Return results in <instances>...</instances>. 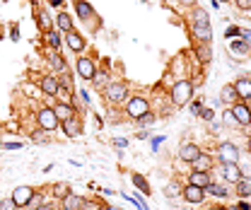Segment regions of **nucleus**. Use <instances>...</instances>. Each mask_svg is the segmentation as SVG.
<instances>
[{"label":"nucleus","instance_id":"f257e3e1","mask_svg":"<svg viewBox=\"0 0 251 210\" xmlns=\"http://www.w3.org/2000/svg\"><path fill=\"white\" fill-rule=\"evenodd\" d=\"M193 39H198V41H205V44H210L213 41V29H210V19H208V12L205 10H200V7H193Z\"/></svg>","mask_w":251,"mask_h":210},{"label":"nucleus","instance_id":"f03ea898","mask_svg":"<svg viewBox=\"0 0 251 210\" xmlns=\"http://www.w3.org/2000/svg\"><path fill=\"white\" fill-rule=\"evenodd\" d=\"M169 97H172V104L174 106H186L188 102L193 99V82L191 80H177L174 82V87H172V92H169Z\"/></svg>","mask_w":251,"mask_h":210},{"label":"nucleus","instance_id":"7ed1b4c3","mask_svg":"<svg viewBox=\"0 0 251 210\" xmlns=\"http://www.w3.org/2000/svg\"><path fill=\"white\" fill-rule=\"evenodd\" d=\"M102 92H104V99L109 104H126L128 102V85L126 82H109Z\"/></svg>","mask_w":251,"mask_h":210},{"label":"nucleus","instance_id":"20e7f679","mask_svg":"<svg viewBox=\"0 0 251 210\" xmlns=\"http://www.w3.org/2000/svg\"><path fill=\"white\" fill-rule=\"evenodd\" d=\"M124 106H126V114H128L130 119H135V121H138L143 114L150 111V102H147V97H140V94L128 97V102H126Z\"/></svg>","mask_w":251,"mask_h":210},{"label":"nucleus","instance_id":"39448f33","mask_svg":"<svg viewBox=\"0 0 251 210\" xmlns=\"http://www.w3.org/2000/svg\"><path fill=\"white\" fill-rule=\"evenodd\" d=\"M36 123H39V128H44V131H49V133H54V131L61 126V121H58L56 114H54V106H44V109H39V114H36Z\"/></svg>","mask_w":251,"mask_h":210},{"label":"nucleus","instance_id":"423d86ee","mask_svg":"<svg viewBox=\"0 0 251 210\" xmlns=\"http://www.w3.org/2000/svg\"><path fill=\"white\" fill-rule=\"evenodd\" d=\"M232 116H234V121H237V126L239 128H249V123H251V109H249V104L247 102H237V104H232Z\"/></svg>","mask_w":251,"mask_h":210},{"label":"nucleus","instance_id":"0eeeda50","mask_svg":"<svg viewBox=\"0 0 251 210\" xmlns=\"http://www.w3.org/2000/svg\"><path fill=\"white\" fill-rule=\"evenodd\" d=\"M217 159L222 164H230V162H239V147L234 142H220L217 145Z\"/></svg>","mask_w":251,"mask_h":210},{"label":"nucleus","instance_id":"6e6552de","mask_svg":"<svg viewBox=\"0 0 251 210\" xmlns=\"http://www.w3.org/2000/svg\"><path fill=\"white\" fill-rule=\"evenodd\" d=\"M75 68H77V75H80L82 80H87V82H90V80L94 77V72H97V66H94V61H92V58H87V56H80V58H77V66H75Z\"/></svg>","mask_w":251,"mask_h":210},{"label":"nucleus","instance_id":"1a4fd4ad","mask_svg":"<svg viewBox=\"0 0 251 210\" xmlns=\"http://www.w3.org/2000/svg\"><path fill=\"white\" fill-rule=\"evenodd\" d=\"M72 5H75V12H77V17L87 24V22H92V19H99L97 15H94V7L87 2V0H72Z\"/></svg>","mask_w":251,"mask_h":210},{"label":"nucleus","instance_id":"9d476101","mask_svg":"<svg viewBox=\"0 0 251 210\" xmlns=\"http://www.w3.org/2000/svg\"><path fill=\"white\" fill-rule=\"evenodd\" d=\"M65 41H68V49H70V51H75V53H82V51H85V46H87L85 36H82L80 32H75V29L65 32Z\"/></svg>","mask_w":251,"mask_h":210},{"label":"nucleus","instance_id":"9b49d317","mask_svg":"<svg viewBox=\"0 0 251 210\" xmlns=\"http://www.w3.org/2000/svg\"><path fill=\"white\" fill-rule=\"evenodd\" d=\"M39 89H41L46 97H56V92H58V77H56L54 72L44 75V77L39 80Z\"/></svg>","mask_w":251,"mask_h":210},{"label":"nucleus","instance_id":"f8f14e48","mask_svg":"<svg viewBox=\"0 0 251 210\" xmlns=\"http://www.w3.org/2000/svg\"><path fill=\"white\" fill-rule=\"evenodd\" d=\"M32 196H34V189H32V186H17V189L12 191V196H10V198L15 201V206H17V208H24V206L29 203V198H32Z\"/></svg>","mask_w":251,"mask_h":210},{"label":"nucleus","instance_id":"ddd939ff","mask_svg":"<svg viewBox=\"0 0 251 210\" xmlns=\"http://www.w3.org/2000/svg\"><path fill=\"white\" fill-rule=\"evenodd\" d=\"M222 176H225V181L237 184L239 179H244V172H242V167L237 162H230V164H222Z\"/></svg>","mask_w":251,"mask_h":210},{"label":"nucleus","instance_id":"4468645a","mask_svg":"<svg viewBox=\"0 0 251 210\" xmlns=\"http://www.w3.org/2000/svg\"><path fill=\"white\" fill-rule=\"evenodd\" d=\"M63 133L68 136V138H77V136H82V121H80V116L75 114L72 119H68V121H63Z\"/></svg>","mask_w":251,"mask_h":210},{"label":"nucleus","instance_id":"2eb2a0df","mask_svg":"<svg viewBox=\"0 0 251 210\" xmlns=\"http://www.w3.org/2000/svg\"><path fill=\"white\" fill-rule=\"evenodd\" d=\"M181 193H184V201H188V203H203V198H205V191L200 186H193V184H186Z\"/></svg>","mask_w":251,"mask_h":210},{"label":"nucleus","instance_id":"dca6fc26","mask_svg":"<svg viewBox=\"0 0 251 210\" xmlns=\"http://www.w3.org/2000/svg\"><path fill=\"white\" fill-rule=\"evenodd\" d=\"M200 152H203V150H200L196 142H181V147H179V157H181L184 162H188V164H191Z\"/></svg>","mask_w":251,"mask_h":210},{"label":"nucleus","instance_id":"f3484780","mask_svg":"<svg viewBox=\"0 0 251 210\" xmlns=\"http://www.w3.org/2000/svg\"><path fill=\"white\" fill-rule=\"evenodd\" d=\"M213 164H215L213 157L205 155V152H200V155L191 162V169H193V172H213Z\"/></svg>","mask_w":251,"mask_h":210},{"label":"nucleus","instance_id":"a211bd4d","mask_svg":"<svg viewBox=\"0 0 251 210\" xmlns=\"http://www.w3.org/2000/svg\"><path fill=\"white\" fill-rule=\"evenodd\" d=\"M54 114H56V119L58 121H68V119H72L77 111H75V106L72 104H65V102H58V104H54Z\"/></svg>","mask_w":251,"mask_h":210},{"label":"nucleus","instance_id":"6ab92c4d","mask_svg":"<svg viewBox=\"0 0 251 210\" xmlns=\"http://www.w3.org/2000/svg\"><path fill=\"white\" fill-rule=\"evenodd\" d=\"M82 203H85V198L77 196V193H72V191H70L65 198H61L63 210H82Z\"/></svg>","mask_w":251,"mask_h":210},{"label":"nucleus","instance_id":"aec40b11","mask_svg":"<svg viewBox=\"0 0 251 210\" xmlns=\"http://www.w3.org/2000/svg\"><path fill=\"white\" fill-rule=\"evenodd\" d=\"M220 97H222V102H227V104H237V102L242 99L239 92H237V87H234V82H232V85H222Z\"/></svg>","mask_w":251,"mask_h":210},{"label":"nucleus","instance_id":"412c9836","mask_svg":"<svg viewBox=\"0 0 251 210\" xmlns=\"http://www.w3.org/2000/svg\"><path fill=\"white\" fill-rule=\"evenodd\" d=\"M210 181H213V179H210V172H191V174H188V184L200 186L203 191H205V186H208Z\"/></svg>","mask_w":251,"mask_h":210},{"label":"nucleus","instance_id":"4be33fe9","mask_svg":"<svg viewBox=\"0 0 251 210\" xmlns=\"http://www.w3.org/2000/svg\"><path fill=\"white\" fill-rule=\"evenodd\" d=\"M234 87H237L242 102H249L251 99V77H239V80L234 82Z\"/></svg>","mask_w":251,"mask_h":210},{"label":"nucleus","instance_id":"5701e85b","mask_svg":"<svg viewBox=\"0 0 251 210\" xmlns=\"http://www.w3.org/2000/svg\"><path fill=\"white\" fill-rule=\"evenodd\" d=\"M56 29L63 32V34L72 29V17H70L68 12H58V17H56Z\"/></svg>","mask_w":251,"mask_h":210},{"label":"nucleus","instance_id":"b1692460","mask_svg":"<svg viewBox=\"0 0 251 210\" xmlns=\"http://www.w3.org/2000/svg\"><path fill=\"white\" fill-rule=\"evenodd\" d=\"M130 181H133V186L140 191V193H150V184H147V179L145 176H140V174H130Z\"/></svg>","mask_w":251,"mask_h":210},{"label":"nucleus","instance_id":"393cba45","mask_svg":"<svg viewBox=\"0 0 251 210\" xmlns=\"http://www.w3.org/2000/svg\"><path fill=\"white\" fill-rule=\"evenodd\" d=\"M51 191H54V196L61 201V198H65V196L70 193V184H68V181H56V184L51 186Z\"/></svg>","mask_w":251,"mask_h":210},{"label":"nucleus","instance_id":"a878e982","mask_svg":"<svg viewBox=\"0 0 251 210\" xmlns=\"http://www.w3.org/2000/svg\"><path fill=\"white\" fill-rule=\"evenodd\" d=\"M49 63H51V68L56 70V72H65V70H68L65 61H63V56H61V53H56V51L49 56Z\"/></svg>","mask_w":251,"mask_h":210},{"label":"nucleus","instance_id":"bb28decb","mask_svg":"<svg viewBox=\"0 0 251 210\" xmlns=\"http://www.w3.org/2000/svg\"><path fill=\"white\" fill-rule=\"evenodd\" d=\"M181 191H184V186H181L179 181H169V184L164 186V196H167V198H177V196H181Z\"/></svg>","mask_w":251,"mask_h":210},{"label":"nucleus","instance_id":"cd10ccee","mask_svg":"<svg viewBox=\"0 0 251 210\" xmlns=\"http://www.w3.org/2000/svg\"><path fill=\"white\" fill-rule=\"evenodd\" d=\"M196 53H198V61L208 63V61H210V44H205V41H198V46H196Z\"/></svg>","mask_w":251,"mask_h":210},{"label":"nucleus","instance_id":"c85d7f7f","mask_svg":"<svg viewBox=\"0 0 251 210\" xmlns=\"http://www.w3.org/2000/svg\"><path fill=\"white\" fill-rule=\"evenodd\" d=\"M205 193H210V196H215V198H225V196H227V189L220 186V184H213V181H210V184L205 186Z\"/></svg>","mask_w":251,"mask_h":210},{"label":"nucleus","instance_id":"c756f323","mask_svg":"<svg viewBox=\"0 0 251 210\" xmlns=\"http://www.w3.org/2000/svg\"><path fill=\"white\" fill-rule=\"evenodd\" d=\"M237 196H239V198H249L251 196V184H249L247 176L237 181Z\"/></svg>","mask_w":251,"mask_h":210},{"label":"nucleus","instance_id":"7c9ffc66","mask_svg":"<svg viewBox=\"0 0 251 210\" xmlns=\"http://www.w3.org/2000/svg\"><path fill=\"white\" fill-rule=\"evenodd\" d=\"M90 82H92L97 89H104V87L109 85V75H107V72H94V77H92Z\"/></svg>","mask_w":251,"mask_h":210},{"label":"nucleus","instance_id":"2f4dec72","mask_svg":"<svg viewBox=\"0 0 251 210\" xmlns=\"http://www.w3.org/2000/svg\"><path fill=\"white\" fill-rule=\"evenodd\" d=\"M46 41H49L51 49H58V46H61V34H58V29H49V32H46Z\"/></svg>","mask_w":251,"mask_h":210},{"label":"nucleus","instance_id":"473e14b6","mask_svg":"<svg viewBox=\"0 0 251 210\" xmlns=\"http://www.w3.org/2000/svg\"><path fill=\"white\" fill-rule=\"evenodd\" d=\"M36 19H39V29H41V32L54 29V27H51V17H49V12H39V15H36Z\"/></svg>","mask_w":251,"mask_h":210},{"label":"nucleus","instance_id":"72a5a7b5","mask_svg":"<svg viewBox=\"0 0 251 210\" xmlns=\"http://www.w3.org/2000/svg\"><path fill=\"white\" fill-rule=\"evenodd\" d=\"M39 206H44V193H36V191H34V196L29 198V203H27L24 208L27 210H36Z\"/></svg>","mask_w":251,"mask_h":210},{"label":"nucleus","instance_id":"f704fd0d","mask_svg":"<svg viewBox=\"0 0 251 210\" xmlns=\"http://www.w3.org/2000/svg\"><path fill=\"white\" fill-rule=\"evenodd\" d=\"M29 138L34 140V142H49V131H44V128H39V131H34V133H29Z\"/></svg>","mask_w":251,"mask_h":210},{"label":"nucleus","instance_id":"c9c22d12","mask_svg":"<svg viewBox=\"0 0 251 210\" xmlns=\"http://www.w3.org/2000/svg\"><path fill=\"white\" fill-rule=\"evenodd\" d=\"M232 51L234 53H251V46L247 41H232Z\"/></svg>","mask_w":251,"mask_h":210},{"label":"nucleus","instance_id":"e433bc0d","mask_svg":"<svg viewBox=\"0 0 251 210\" xmlns=\"http://www.w3.org/2000/svg\"><path fill=\"white\" fill-rule=\"evenodd\" d=\"M82 210H104V206H102V201H97V198H85V203H82Z\"/></svg>","mask_w":251,"mask_h":210},{"label":"nucleus","instance_id":"4c0bfd02","mask_svg":"<svg viewBox=\"0 0 251 210\" xmlns=\"http://www.w3.org/2000/svg\"><path fill=\"white\" fill-rule=\"evenodd\" d=\"M138 123H140V126H150V123H155V114H152V111L143 114V116L138 119Z\"/></svg>","mask_w":251,"mask_h":210},{"label":"nucleus","instance_id":"58836bf2","mask_svg":"<svg viewBox=\"0 0 251 210\" xmlns=\"http://www.w3.org/2000/svg\"><path fill=\"white\" fill-rule=\"evenodd\" d=\"M0 210H17V206H15L12 198H2L0 201Z\"/></svg>","mask_w":251,"mask_h":210},{"label":"nucleus","instance_id":"ea45409f","mask_svg":"<svg viewBox=\"0 0 251 210\" xmlns=\"http://www.w3.org/2000/svg\"><path fill=\"white\" fill-rule=\"evenodd\" d=\"M234 5H237L242 12H249L251 10V0H234Z\"/></svg>","mask_w":251,"mask_h":210},{"label":"nucleus","instance_id":"a19ab883","mask_svg":"<svg viewBox=\"0 0 251 210\" xmlns=\"http://www.w3.org/2000/svg\"><path fill=\"white\" fill-rule=\"evenodd\" d=\"M222 116H225V121H227L230 126H237V121H234V116H232V111H225ZM237 128H239V126H237Z\"/></svg>","mask_w":251,"mask_h":210},{"label":"nucleus","instance_id":"79ce46f5","mask_svg":"<svg viewBox=\"0 0 251 210\" xmlns=\"http://www.w3.org/2000/svg\"><path fill=\"white\" fill-rule=\"evenodd\" d=\"M239 29H242V27H230V29H227V39H232V36H239Z\"/></svg>","mask_w":251,"mask_h":210},{"label":"nucleus","instance_id":"37998d69","mask_svg":"<svg viewBox=\"0 0 251 210\" xmlns=\"http://www.w3.org/2000/svg\"><path fill=\"white\" fill-rule=\"evenodd\" d=\"M200 114H203V119H205V121H213V111H210V109H203Z\"/></svg>","mask_w":251,"mask_h":210},{"label":"nucleus","instance_id":"c03bdc74","mask_svg":"<svg viewBox=\"0 0 251 210\" xmlns=\"http://www.w3.org/2000/svg\"><path fill=\"white\" fill-rule=\"evenodd\" d=\"M191 111H193V114H200V104L193 102V104H191Z\"/></svg>","mask_w":251,"mask_h":210},{"label":"nucleus","instance_id":"a18cd8bd","mask_svg":"<svg viewBox=\"0 0 251 210\" xmlns=\"http://www.w3.org/2000/svg\"><path fill=\"white\" fill-rule=\"evenodd\" d=\"M181 5H186V7H196V0H179Z\"/></svg>","mask_w":251,"mask_h":210},{"label":"nucleus","instance_id":"49530a36","mask_svg":"<svg viewBox=\"0 0 251 210\" xmlns=\"http://www.w3.org/2000/svg\"><path fill=\"white\" fill-rule=\"evenodd\" d=\"M49 2H51L54 7H61V5H63V0H49Z\"/></svg>","mask_w":251,"mask_h":210},{"label":"nucleus","instance_id":"de8ad7c7","mask_svg":"<svg viewBox=\"0 0 251 210\" xmlns=\"http://www.w3.org/2000/svg\"><path fill=\"white\" fill-rule=\"evenodd\" d=\"M36 210H54V206H46V203H44V206H39Z\"/></svg>","mask_w":251,"mask_h":210},{"label":"nucleus","instance_id":"09e8293b","mask_svg":"<svg viewBox=\"0 0 251 210\" xmlns=\"http://www.w3.org/2000/svg\"><path fill=\"white\" fill-rule=\"evenodd\" d=\"M247 150H249V152H251V138L247 140Z\"/></svg>","mask_w":251,"mask_h":210},{"label":"nucleus","instance_id":"8fccbe9b","mask_svg":"<svg viewBox=\"0 0 251 210\" xmlns=\"http://www.w3.org/2000/svg\"><path fill=\"white\" fill-rule=\"evenodd\" d=\"M104 210H121V208H114V206H109V208H104Z\"/></svg>","mask_w":251,"mask_h":210},{"label":"nucleus","instance_id":"3c124183","mask_svg":"<svg viewBox=\"0 0 251 210\" xmlns=\"http://www.w3.org/2000/svg\"><path fill=\"white\" fill-rule=\"evenodd\" d=\"M227 210H239V206H232V208H227Z\"/></svg>","mask_w":251,"mask_h":210},{"label":"nucleus","instance_id":"603ef678","mask_svg":"<svg viewBox=\"0 0 251 210\" xmlns=\"http://www.w3.org/2000/svg\"><path fill=\"white\" fill-rule=\"evenodd\" d=\"M210 210H227V208H220V206H217V208H210Z\"/></svg>","mask_w":251,"mask_h":210},{"label":"nucleus","instance_id":"864d4df0","mask_svg":"<svg viewBox=\"0 0 251 210\" xmlns=\"http://www.w3.org/2000/svg\"><path fill=\"white\" fill-rule=\"evenodd\" d=\"M217 2H220V0H217ZM222 2H230V0H222Z\"/></svg>","mask_w":251,"mask_h":210},{"label":"nucleus","instance_id":"5fc2aeb1","mask_svg":"<svg viewBox=\"0 0 251 210\" xmlns=\"http://www.w3.org/2000/svg\"><path fill=\"white\" fill-rule=\"evenodd\" d=\"M249 126H251V123H249Z\"/></svg>","mask_w":251,"mask_h":210}]
</instances>
